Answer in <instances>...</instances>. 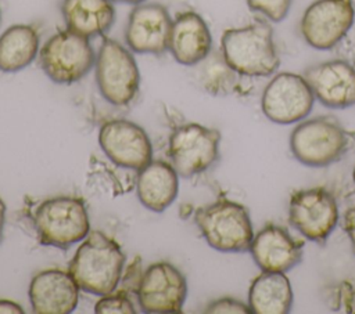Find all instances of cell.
<instances>
[{
    "label": "cell",
    "instance_id": "cell-6",
    "mask_svg": "<svg viewBox=\"0 0 355 314\" xmlns=\"http://www.w3.org/2000/svg\"><path fill=\"white\" fill-rule=\"evenodd\" d=\"M94 76L103 98L115 107L129 105L140 89V71L133 51L105 36L96 54Z\"/></svg>",
    "mask_w": 355,
    "mask_h": 314
},
{
    "label": "cell",
    "instance_id": "cell-14",
    "mask_svg": "<svg viewBox=\"0 0 355 314\" xmlns=\"http://www.w3.org/2000/svg\"><path fill=\"white\" fill-rule=\"evenodd\" d=\"M172 18L159 3H140L129 12L125 41L136 54L162 55L168 51Z\"/></svg>",
    "mask_w": 355,
    "mask_h": 314
},
{
    "label": "cell",
    "instance_id": "cell-3",
    "mask_svg": "<svg viewBox=\"0 0 355 314\" xmlns=\"http://www.w3.org/2000/svg\"><path fill=\"white\" fill-rule=\"evenodd\" d=\"M194 223L205 242L218 252H245L254 238L247 207L227 198H219L198 207L194 213Z\"/></svg>",
    "mask_w": 355,
    "mask_h": 314
},
{
    "label": "cell",
    "instance_id": "cell-17",
    "mask_svg": "<svg viewBox=\"0 0 355 314\" xmlns=\"http://www.w3.org/2000/svg\"><path fill=\"white\" fill-rule=\"evenodd\" d=\"M79 285L69 271L50 268L33 275L28 295L36 314H69L79 302Z\"/></svg>",
    "mask_w": 355,
    "mask_h": 314
},
{
    "label": "cell",
    "instance_id": "cell-9",
    "mask_svg": "<svg viewBox=\"0 0 355 314\" xmlns=\"http://www.w3.org/2000/svg\"><path fill=\"white\" fill-rule=\"evenodd\" d=\"M355 24L354 0H315L300 21L305 43L316 50L337 47Z\"/></svg>",
    "mask_w": 355,
    "mask_h": 314
},
{
    "label": "cell",
    "instance_id": "cell-30",
    "mask_svg": "<svg viewBox=\"0 0 355 314\" xmlns=\"http://www.w3.org/2000/svg\"><path fill=\"white\" fill-rule=\"evenodd\" d=\"M24 314V308L21 307V304L12 302V300H6V299H0V314Z\"/></svg>",
    "mask_w": 355,
    "mask_h": 314
},
{
    "label": "cell",
    "instance_id": "cell-20",
    "mask_svg": "<svg viewBox=\"0 0 355 314\" xmlns=\"http://www.w3.org/2000/svg\"><path fill=\"white\" fill-rule=\"evenodd\" d=\"M61 15L67 29L92 39L111 29L115 7L112 0H62Z\"/></svg>",
    "mask_w": 355,
    "mask_h": 314
},
{
    "label": "cell",
    "instance_id": "cell-34",
    "mask_svg": "<svg viewBox=\"0 0 355 314\" xmlns=\"http://www.w3.org/2000/svg\"><path fill=\"white\" fill-rule=\"evenodd\" d=\"M0 22H1V8H0Z\"/></svg>",
    "mask_w": 355,
    "mask_h": 314
},
{
    "label": "cell",
    "instance_id": "cell-13",
    "mask_svg": "<svg viewBox=\"0 0 355 314\" xmlns=\"http://www.w3.org/2000/svg\"><path fill=\"white\" fill-rule=\"evenodd\" d=\"M98 145L116 166L139 172L153 160V144L146 130L128 119H110L98 130Z\"/></svg>",
    "mask_w": 355,
    "mask_h": 314
},
{
    "label": "cell",
    "instance_id": "cell-19",
    "mask_svg": "<svg viewBox=\"0 0 355 314\" xmlns=\"http://www.w3.org/2000/svg\"><path fill=\"white\" fill-rule=\"evenodd\" d=\"M136 194L140 203L155 213L166 210L179 192V174L164 160H151L137 172Z\"/></svg>",
    "mask_w": 355,
    "mask_h": 314
},
{
    "label": "cell",
    "instance_id": "cell-25",
    "mask_svg": "<svg viewBox=\"0 0 355 314\" xmlns=\"http://www.w3.org/2000/svg\"><path fill=\"white\" fill-rule=\"evenodd\" d=\"M293 0H247L251 11L262 14L272 22H282L290 12Z\"/></svg>",
    "mask_w": 355,
    "mask_h": 314
},
{
    "label": "cell",
    "instance_id": "cell-23",
    "mask_svg": "<svg viewBox=\"0 0 355 314\" xmlns=\"http://www.w3.org/2000/svg\"><path fill=\"white\" fill-rule=\"evenodd\" d=\"M194 68L197 84L211 95L225 97L233 94L240 84V75L226 62L220 50H214Z\"/></svg>",
    "mask_w": 355,
    "mask_h": 314
},
{
    "label": "cell",
    "instance_id": "cell-28",
    "mask_svg": "<svg viewBox=\"0 0 355 314\" xmlns=\"http://www.w3.org/2000/svg\"><path fill=\"white\" fill-rule=\"evenodd\" d=\"M338 46H341L340 51L344 54V57H341V58L349 61L355 66V24H354L352 29L349 30V33L345 36V39Z\"/></svg>",
    "mask_w": 355,
    "mask_h": 314
},
{
    "label": "cell",
    "instance_id": "cell-5",
    "mask_svg": "<svg viewBox=\"0 0 355 314\" xmlns=\"http://www.w3.org/2000/svg\"><path fill=\"white\" fill-rule=\"evenodd\" d=\"M32 223L42 245L60 249L82 242L92 231L86 203L71 195L42 201L35 207Z\"/></svg>",
    "mask_w": 355,
    "mask_h": 314
},
{
    "label": "cell",
    "instance_id": "cell-21",
    "mask_svg": "<svg viewBox=\"0 0 355 314\" xmlns=\"http://www.w3.org/2000/svg\"><path fill=\"white\" fill-rule=\"evenodd\" d=\"M248 306L257 314H287L293 306V289L284 273L262 271L250 285Z\"/></svg>",
    "mask_w": 355,
    "mask_h": 314
},
{
    "label": "cell",
    "instance_id": "cell-24",
    "mask_svg": "<svg viewBox=\"0 0 355 314\" xmlns=\"http://www.w3.org/2000/svg\"><path fill=\"white\" fill-rule=\"evenodd\" d=\"M97 314H135L136 308L133 302L129 297V293L125 290H112L107 295L100 296L94 306Z\"/></svg>",
    "mask_w": 355,
    "mask_h": 314
},
{
    "label": "cell",
    "instance_id": "cell-16",
    "mask_svg": "<svg viewBox=\"0 0 355 314\" xmlns=\"http://www.w3.org/2000/svg\"><path fill=\"white\" fill-rule=\"evenodd\" d=\"M304 241L295 239L286 228L266 224L252 238L250 253L262 271L287 273L302 261Z\"/></svg>",
    "mask_w": 355,
    "mask_h": 314
},
{
    "label": "cell",
    "instance_id": "cell-32",
    "mask_svg": "<svg viewBox=\"0 0 355 314\" xmlns=\"http://www.w3.org/2000/svg\"><path fill=\"white\" fill-rule=\"evenodd\" d=\"M114 3H125V4H133V6H136V4H140V3H144L146 0H112Z\"/></svg>",
    "mask_w": 355,
    "mask_h": 314
},
{
    "label": "cell",
    "instance_id": "cell-1",
    "mask_svg": "<svg viewBox=\"0 0 355 314\" xmlns=\"http://www.w3.org/2000/svg\"><path fill=\"white\" fill-rule=\"evenodd\" d=\"M126 256L119 243L94 230L80 242L68 271L80 290L96 296L107 295L121 282Z\"/></svg>",
    "mask_w": 355,
    "mask_h": 314
},
{
    "label": "cell",
    "instance_id": "cell-27",
    "mask_svg": "<svg viewBox=\"0 0 355 314\" xmlns=\"http://www.w3.org/2000/svg\"><path fill=\"white\" fill-rule=\"evenodd\" d=\"M336 297H337V303H336L337 307L334 308L341 307L345 313L355 314V289L351 284L348 282L340 284L336 290Z\"/></svg>",
    "mask_w": 355,
    "mask_h": 314
},
{
    "label": "cell",
    "instance_id": "cell-8",
    "mask_svg": "<svg viewBox=\"0 0 355 314\" xmlns=\"http://www.w3.org/2000/svg\"><path fill=\"white\" fill-rule=\"evenodd\" d=\"M220 133L198 123L178 126L168 140V156L179 176L193 177L207 172L219 158Z\"/></svg>",
    "mask_w": 355,
    "mask_h": 314
},
{
    "label": "cell",
    "instance_id": "cell-26",
    "mask_svg": "<svg viewBox=\"0 0 355 314\" xmlns=\"http://www.w3.org/2000/svg\"><path fill=\"white\" fill-rule=\"evenodd\" d=\"M204 313H212V314H216V313H240V314H250L252 313L250 306L245 304L244 302L241 300H237V299H233V297H220V299H216L214 302H211Z\"/></svg>",
    "mask_w": 355,
    "mask_h": 314
},
{
    "label": "cell",
    "instance_id": "cell-2",
    "mask_svg": "<svg viewBox=\"0 0 355 314\" xmlns=\"http://www.w3.org/2000/svg\"><path fill=\"white\" fill-rule=\"evenodd\" d=\"M219 50L226 62L243 77L270 76L280 65L273 29L263 19L226 29L220 37Z\"/></svg>",
    "mask_w": 355,
    "mask_h": 314
},
{
    "label": "cell",
    "instance_id": "cell-31",
    "mask_svg": "<svg viewBox=\"0 0 355 314\" xmlns=\"http://www.w3.org/2000/svg\"><path fill=\"white\" fill-rule=\"evenodd\" d=\"M4 224H6V203H4L3 199L0 198V239H1V237H3Z\"/></svg>",
    "mask_w": 355,
    "mask_h": 314
},
{
    "label": "cell",
    "instance_id": "cell-18",
    "mask_svg": "<svg viewBox=\"0 0 355 314\" xmlns=\"http://www.w3.org/2000/svg\"><path fill=\"white\" fill-rule=\"evenodd\" d=\"M168 51L183 66H194L212 51V35L196 11L179 12L172 19Z\"/></svg>",
    "mask_w": 355,
    "mask_h": 314
},
{
    "label": "cell",
    "instance_id": "cell-29",
    "mask_svg": "<svg viewBox=\"0 0 355 314\" xmlns=\"http://www.w3.org/2000/svg\"><path fill=\"white\" fill-rule=\"evenodd\" d=\"M343 228L349 238L351 249H352V253L355 255V206L347 209V212L344 213Z\"/></svg>",
    "mask_w": 355,
    "mask_h": 314
},
{
    "label": "cell",
    "instance_id": "cell-12",
    "mask_svg": "<svg viewBox=\"0 0 355 314\" xmlns=\"http://www.w3.org/2000/svg\"><path fill=\"white\" fill-rule=\"evenodd\" d=\"M136 296L143 313H180L187 297L186 277L168 261H155L141 274Z\"/></svg>",
    "mask_w": 355,
    "mask_h": 314
},
{
    "label": "cell",
    "instance_id": "cell-7",
    "mask_svg": "<svg viewBox=\"0 0 355 314\" xmlns=\"http://www.w3.org/2000/svg\"><path fill=\"white\" fill-rule=\"evenodd\" d=\"M96 54L89 37L64 29L46 40L37 57L42 71L51 82L72 84L94 68Z\"/></svg>",
    "mask_w": 355,
    "mask_h": 314
},
{
    "label": "cell",
    "instance_id": "cell-22",
    "mask_svg": "<svg viewBox=\"0 0 355 314\" xmlns=\"http://www.w3.org/2000/svg\"><path fill=\"white\" fill-rule=\"evenodd\" d=\"M40 36L33 25L15 24L0 35V71L15 73L29 66L39 55Z\"/></svg>",
    "mask_w": 355,
    "mask_h": 314
},
{
    "label": "cell",
    "instance_id": "cell-15",
    "mask_svg": "<svg viewBox=\"0 0 355 314\" xmlns=\"http://www.w3.org/2000/svg\"><path fill=\"white\" fill-rule=\"evenodd\" d=\"M304 77L323 107L345 109L355 105V66L349 61L334 58L318 62L304 71Z\"/></svg>",
    "mask_w": 355,
    "mask_h": 314
},
{
    "label": "cell",
    "instance_id": "cell-33",
    "mask_svg": "<svg viewBox=\"0 0 355 314\" xmlns=\"http://www.w3.org/2000/svg\"><path fill=\"white\" fill-rule=\"evenodd\" d=\"M352 180H354V183H355V167H354V170H352Z\"/></svg>",
    "mask_w": 355,
    "mask_h": 314
},
{
    "label": "cell",
    "instance_id": "cell-10",
    "mask_svg": "<svg viewBox=\"0 0 355 314\" xmlns=\"http://www.w3.org/2000/svg\"><path fill=\"white\" fill-rule=\"evenodd\" d=\"M315 95L304 75L276 73L261 95L262 113L273 123L291 124L304 120L312 111Z\"/></svg>",
    "mask_w": 355,
    "mask_h": 314
},
{
    "label": "cell",
    "instance_id": "cell-4",
    "mask_svg": "<svg viewBox=\"0 0 355 314\" xmlns=\"http://www.w3.org/2000/svg\"><path fill=\"white\" fill-rule=\"evenodd\" d=\"M348 131L331 115L301 120L290 134L293 156L308 167H327L349 149Z\"/></svg>",
    "mask_w": 355,
    "mask_h": 314
},
{
    "label": "cell",
    "instance_id": "cell-11",
    "mask_svg": "<svg viewBox=\"0 0 355 314\" xmlns=\"http://www.w3.org/2000/svg\"><path fill=\"white\" fill-rule=\"evenodd\" d=\"M288 221L306 239L324 245L338 223L336 198L323 187L294 191L288 203Z\"/></svg>",
    "mask_w": 355,
    "mask_h": 314
}]
</instances>
